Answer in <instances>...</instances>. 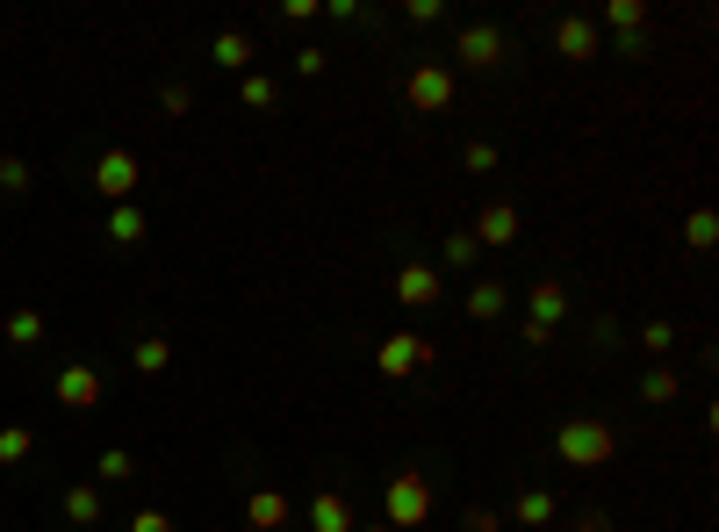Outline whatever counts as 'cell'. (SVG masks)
<instances>
[{"label":"cell","instance_id":"obj_20","mask_svg":"<svg viewBox=\"0 0 719 532\" xmlns=\"http://www.w3.org/2000/svg\"><path fill=\"white\" fill-rule=\"evenodd\" d=\"M683 245H691V252H712L719 245V217H712V209H691V217H683Z\"/></svg>","mask_w":719,"mask_h":532},{"label":"cell","instance_id":"obj_4","mask_svg":"<svg viewBox=\"0 0 719 532\" xmlns=\"http://www.w3.org/2000/svg\"><path fill=\"white\" fill-rule=\"evenodd\" d=\"M503 58H511V37H503L497 22H468L461 37H453V66H468V72H497Z\"/></svg>","mask_w":719,"mask_h":532},{"label":"cell","instance_id":"obj_11","mask_svg":"<svg viewBox=\"0 0 719 532\" xmlns=\"http://www.w3.org/2000/svg\"><path fill=\"white\" fill-rule=\"evenodd\" d=\"M468 238H476V245H497V252H503V245H518V209H511V202H489Z\"/></svg>","mask_w":719,"mask_h":532},{"label":"cell","instance_id":"obj_8","mask_svg":"<svg viewBox=\"0 0 719 532\" xmlns=\"http://www.w3.org/2000/svg\"><path fill=\"white\" fill-rule=\"evenodd\" d=\"M555 51L569 58V66H590V58H598V22H590V14H561L555 22Z\"/></svg>","mask_w":719,"mask_h":532},{"label":"cell","instance_id":"obj_16","mask_svg":"<svg viewBox=\"0 0 719 532\" xmlns=\"http://www.w3.org/2000/svg\"><path fill=\"white\" fill-rule=\"evenodd\" d=\"M144 231H151V223H144V209H137V202H116L109 209V238H116V245H144Z\"/></svg>","mask_w":719,"mask_h":532},{"label":"cell","instance_id":"obj_13","mask_svg":"<svg viewBox=\"0 0 719 532\" xmlns=\"http://www.w3.org/2000/svg\"><path fill=\"white\" fill-rule=\"evenodd\" d=\"M526 302H532V324H547V331H555L561 317H569V288H561V281H532V288H526Z\"/></svg>","mask_w":719,"mask_h":532},{"label":"cell","instance_id":"obj_5","mask_svg":"<svg viewBox=\"0 0 719 532\" xmlns=\"http://www.w3.org/2000/svg\"><path fill=\"white\" fill-rule=\"evenodd\" d=\"M432 360H439V345H432V339H418V331H389V339L375 345V368L389 374V382H403V374L432 368Z\"/></svg>","mask_w":719,"mask_h":532},{"label":"cell","instance_id":"obj_21","mask_svg":"<svg viewBox=\"0 0 719 532\" xmlns=\"http://www.w3.org/2000/svg\"><path fill=\"white\" fill-rule=\"evenodd\" d=\"M640 353H677V324H669V317H648V324H640Z\"/></svg>","mask_w":719,"mask_h":532},{"label":"cell","instance_id":"obj_30","mask_svg":"<svg viewBox=\"0 0 719 532\" xmlns=\"http://www.w3.org/2000/svg\"><path fill=\"white\" fill-rule=\"evenodd\" d=\"M130 475H137V461H130L122 446H116V453H101V482H130Z\"/></svg>","mask_w":719,"mask_h":532},{"label":"cell","instance_id":"obj_7","mask_svg":"<svg viewBox=\"0 0 719 532\" xmlns=\"http://www.w3.org/2000/svg\"><path fill=\"white\" fill-rule=\"evenodd\" d=\"M389 295L403 302V310H432V302L447 295V273H439V267H425V260H410V267H396Z\"/></svg>","mask_w":719,"mask_h":532},{"label":"cell","instance_id":"obj_2","mask_svg":"<svg viewBox=\"0 0 719 532\" xmlns=\"http://www.w3.org/2000/svg\"><path fill=\"white\" fill-rule=\"evenodd\" d=\"M555 453L569 468H605V461H619V432H611L605 418H569L555 432Z\"/></svg>","mask_w":719,"mask_h":532},{"label":"cell","instance_id":"obj_27","mask_svg":"<svg viewBox=\"0 0 719 532\" xmlns=\"http://www.w3.org/2000/svg\"><path fill=\"white\" fill-rule=\"evenodd\" d=\"M29 180H37V173H29V159H14V151H0V194H22Z\"/></svg>","mask_w":719,"mask_h":532},{"label":"cell","instance_id":"obj_35","mask_svg":"<svg viewBox=\"0 0 719 532\" xmlns=\"http://www.w3.org/2000/svg\"><path fill=\"white\" fill-rule=\"evenodd\" d=\"M296 72H302V80H317V72H324V51H317V43H310V51H296Z\"/></svg>","mask_w":719,"mask_h":532},{"label":"cell","instance_id":"obj_22","mask_svg":"<svg viewBox=\"0 0 719 532\" xmlns=\"http://www.w3.org/2000/svg\"><path fill=\"white\" fill-rule=\"evenodd\" d=\"M29 446H37V432H29V424H8V432H0V468H22Z\"/></svg>","mask_w":719,"mask_h":532},{"label":"cell","instance_id":"obj_12","mask_svg":"<svg viewBox=\"0 0 719 532\" xmlns=\"http://www.w3.org/2000/svg\"><path fill=\"white\" fill-rule=\"evenodd\" d=\"M58 403L66 410H94L101 403V368H66L58 374Z\"/></svg>","mask_w":719,"mask_h":532},{"label":"cell","instance_id":"obj_24","mask_svg":"<svg viewBox=\"0 0 719 532\" xmlns=\"http://www.w3.org/2000/svg\"><path fill=\"white\" fill-rule=\"evenodd\" d=\"M166 360H173V345H166V339H144V345L130 353V368H137V374H166Z\"/></svg>","mask_w":719,"mask_h":532},{"label":"cell","instance_id":"obj_37","mask_svg":"<svg viewBox=\"0 0 719 532\" xmlns=\"http://www.w3.org/2000/svg\"><path fill=\"white\" fill-rule=\"evenodd\" d=\"M353 532H389V525H381V519H375V525H353Z\"/></svg>","mask_w":719,"mask_h":532},{"label":"cell","instance_id":"obj_25","mask_svg":"<svg viewBox=\"0 0 719 532\" xmlns=\"http://www.w3.org/2000/svg\"><path fill=\"white\" fill-rule=\"evenodd\" d=\"M43 339V310H14L8 317V345H37Z\"/></svg>","mask_w":719,"mask_h":532},{"label":"cell","instance_id":"obj_33","mask_svg":"<svg viewBox=\"0 0 719 532\" xmlns=\"http://www.w3.org/2000/svg\"><path fill=\"white\" fill-rule=\"evenodd\" d=\"M403 14H410V22H418V29H432V22H439V0H410Z\"/></svg>","mask_w":719,"mask_h":532},{"label":"cell","instance_id":"obj_18","mask_svg":"<svg viewBox=\"0 0 719 532\" xmlns=\"http://www.w3.org/2000/svg\"><path fill=\"white\" fill-rule=\"evenodd\" d=\"M217 66L223 72H252V37H244V29H223L217 37Z\"/></svg>","mask_w":719,"mask_h":532},{"label":"cell","instance_id":"obj_10","mask_svg":"<svg viewBox=\"0 0 719 532\" xmlns=\"http://www.w3.org/2000/svg\"><path fill=\"white\" fill-rule=\"evenodd\" d=\"M288 519H296V504H288L281 490H252V496H244V525H252V532H281Z\"/></svg>","mask_w":719,"mask_h":532},{"label":"cell","instance_id":"obj_6","mask_svg":"<svg viewBox=\"0 0 719 532\" xmlns=\"http://www.w3.org/2000/svg\"><path fill=\"white\" fill-rule=\"evenodd\" d=\"M137 180H144V165H137V151H101V159H94V194H101V202H130V194H137Z\"/></svg>","mask_w":719,"mask_h":532},{"label":"cell","instance_id":"obj_1","mask_svg":"<svg viewBox=\"0 0 719 532\" xmlns=\"http://www.w3.org/2000/svg\"><path fill=\"white\" fill-rule=\"evenodd\" d=\"M381 511H389V532H418V525H432V475L425 468H396L389 475V496H381Z\"/></svg>","mask_w":719,"mask_h":532},{"label":"cell","instance_id":"obj_9","mask_svg":"<svg viewBox=\"0 0 719 532\" xmlns=\"http://www.w3.org/2000/svg\"><path fill=\"white\" fill-rule=\"evenodd\" d=\"M598 22L611 29V37H619V51H633L640 43V29H648V0H605V14Z\"/></svg>","mask_w":719,"mask_h":532},{"label":"cell","instance_id":"obj_23","mask_svg":"<svg viewBox=\"0 0 719 532\" xmlns=\"http://www.w3.org/2000/svg\"><path fill=\"white\" fill-rule=\"evenodd\" d=\"M476 260H482V245H476V238H468V231H447V273H468Z\"/></svg>","mask_w":719,"mask_h":532},{"label":"cell","instance_id":"obj_29","mask_svg":"<svg viewBox=\"0 0 719 532\" xmlns=\"http://www.w3.org/2000/svg\"><path fill=\"white\" fill-rule=\"evenodd\" d=\"M461 165H468V173H497V144H482V137H476V144L461 151Z\"/></svg>","mask_w":719,"mask_h":532},{"label":"cell","instance_id":"obj_36","mask_svg":"<svg viewBox=\"0 0 719 532\" xmlns=\"http://www.w3.org/2000/svg\"><path fill=\"white\" fill-rule=\"evenodd\" d=\"M569 532H611L605 511H583V519H569Z\"/></svg>","mask_w":719,"mask_h":532},{"label":"cell","instance_id":"obj_26","mask_svg":"<svg viewBox=\"0 0 719 532\" xmlns=\"http://www.w3.org/2000/svg\"><path fill=\"white\" fill-rule=\"evenodd\" d=\"M640 403H677V368H655L648 382H640Z\"/></svg>","mask_w":719,"mask_h":532},{"label":"cell","instance_id":"obj_32","mask_svg":"<svg viewBox=\"0 0 719 532\" xmlns=\"http://www.w3.org/2000/svg\"><path fill=\"white\" fill-rule=\"evenodd\" d=\"M468 532H503V519L489 504H476V511H468Z\"/></svg>","mask_w":719,"mask_h":532},{"label":"cell","instance_id":"obj_17","mask_svg":"<svg viewBox=\"0 0 719 532\" xmlns=\"http://www.w3.org/2000/svg\"><path fill=\"white\" fill-rule=\"evenodd\" d=\"M66 519L72 525H101V482H72L66 490Z\"/></svg>","mask_w":719,"mask_h":532},{"label":"cell","instance_id":"obj_28","mask_svg":"<svg viewBox=\"0 0 719 532\" xmlns=\"http://www.w3.org/2000/svg\"><path fill=\"white\" fill-rule=\"evenodd\" d=\"M244 109H273V80L267 72H244Z\"/></svg>","mask_w":719,"mask_h":532},{"label":"cell","instance_id":"obj_15","mask_svg":"<svg viewBox=\"0 0 719 532\" xmlns=\"http://www.w3.org/2000/svg\"><path fill=\"white\" fill-rule=\"evenodd\" d=\"M511 519L518 525H532V532H547L561 519V504H555V490H518V504H511Z\"/></svg>","mask_w":719,"mask_h":532},{"label":"cell","instance_id":"obj_34","mask_svg":"<svg viewBox=\"0 0 719 532\" xmlns=\"http://www.w3.org/2000/svg\"><path fill=\"white\" fill-rule=\"evenodd\" d=\"M159 109H166V116H188V87L173 80V87H166V94H159Z\"/></svg>","mask_w":719,"mask_h":532},{"label":"cell","instance_id":"obj_31","mask_svg":"<svg viewBox=\"0 0 719 532\" xmlns=\"http://www.w3.org/2000/svg\"><path fill=\"white\" fill-rule=\"evenodd\" d=\"M130 532H173V519L166 511H130Z\"/></svg>","mask_w":719,"mask_h":532},{"label":"cell","instance_id":"obj_3","mask_svg":"<svg viewBox=\"0 0 719 532\" xmlns=\"http://www.w3.org/2000/svg\"><path fill=\"white\" fill-rule=\"evenodd\" d=\"M453 94H461V72H453V66H439V58L410 66V80H403L410 116H447V109H453Z\"/></svg>","mask_w":719,"mask_h":532},{"label":"cell","instance_id":"obj_19","mask_svg":"<svg viewBox=\"0 0 719 532\" xmlns=\"http://www.w3.org/2000/svg\"><path fill=\"white\" fill-rule=\"evenodd\" d=\"M468 317H476V324H497L503 317V281H476L468 288Z\"/></svg>","mask_w":719,"mask_h":532},{"label":"cell","instance_id":"obj_14","mask_svg":"<svg viewBox=\"0 0 719 532\" xmlns=\"http://www.w3.org/2000/svg\"><path fill=\"white\" fill-rule=\"evenodd\" d=\"M353 504H346L339 490H324V496H310V532H353Z\"/></svg>","mask_w":719,"mask_h":532}]
</instances>
